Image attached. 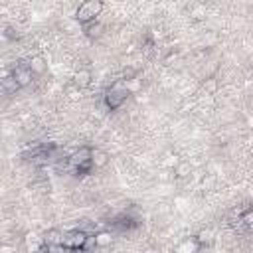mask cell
<instances>
[{
	"label": "cell",
	"instance_id": "20",
	"mask_svg": "<svg viewBox=\"0 0 253 253\" xmlns=\"http://www.w3.org/2000/svg\"><path fill=\"white\" fill-rule=\"evenodd\" d=\"M4 36H6L8 40H18V38H20V34H18L12 26H6V28H4Z\"/></svg>",
	"mask_w": 253,
	"mask_h": 253
},
{
	"label": "cell",
	"instance_id": "12",
	"mask_svg": "<svg viewBox=\"0 0 253 253\" xmlns=\"http://www.w3.org/2000/svg\"><path fill=\"white\" fill-rule=\"evenodd\" d=\"M194 239H196L198 247H200V249H204V247L211 245V241H213V233H211V229H202Z\"/></svg>",
	"mask_w": 253,
	"mask_h": 253
},
{
	"label": "cell",
	"instance_id": "5",
	"mask_svg": "<svg viewBox=\"0 0 253 253\" xmlns=\"http://www.w3.org/2000/svg\"><path fill=\"white\" fill-rule=\"evenodd\" d=\"M10 75L16 79V83L20 85V89H22V87H28V85L32 83V79H34V73L30 71L28 61H20V63L12 69V73H10Z\"/></svg>",
	"mask_w": 253,
	"mask_h": 253
},
{
	"label": "cell",
	"instance_id": "7",
	"mask_svg": "<svg viewBox=\"0 0 253 253\" xmlns=\"http://www.w3.org/2000/svg\"><path fill=\"white\" fill-rule=\"evenodd\" d=\"M71 83H75L81 91L83 89H87L91 83H93V73L89 71V69H85V67H81V69H77L75 73H73V77H71Z\"/></svg>",
	"mask_w": 253,
	"mask_h": 253
},
{
	"label": "cell",
	"instance_id": "4",
	"mask_svg": "<svg viewBox=\"0 0 253 253\" xmlns=\"http://www.w3.org/2000/svg\"><path fill=\"white\" fill-rule=\"evenodd\" d=\"M87 239H89V233H85L83 229L75 227V229L63 233V237H61V245H63L65 251H79V249H85Z\"/></svg>",
	"mask_w": 253,
	"mask_h": 253
},
{
	"label": "cell",
	"instance_id": "1",
	"mask_svg": "<svg viewBox=\"0 0 253 253\" xmlns=\"http://www.w3.org/2000/svg\"><path fill=\"white\" fill-rule=\"evenodd\" d=\"M130 95H132V93H130L126 81H125V79H117V81H113V83L105 89L103 101H105V107H107L109 111H117V109H121V107L126 103V99H128Z\"/></svg>",
	"mask_w": 253,
	"mask_h": 253
},
{
	"label": "cell",
	"instance_id": "8",
	"mask_svg": "<svg viewBox=\"0 0 253 253\" xmlns=\"http://www.w3.org/2000/svg\"><path fill=\"white\" fill-rule=\"evenodd\" d=\"M28 65H30V71L38 77H42L45 71H47V59L43 55H32L28 59Z\"/></svg>",
	"mask_w": 253,
	"mask_h": 253
},
{
	"label": "cell",
	"instance_id": "18",
	"mask_svg": "<svg viewBox=\"0 0 253 253\" xmlns=\"http://www.w3.org/2000/svg\"><path fill=\"white\" fill-rule=\"evenodd\" d=\"M136 75H138V69H136V67H125V69H123V75H121V79L128 81V79H134Z\"/></svg>",
	"mask_w": 253,
	"mask_h": 253
},
{
	"label": "cell",
	"instance_id": "6",
	"mask_svg": "<svg viewBox=\"0 0 253 253\" xmlns=\"http://www.w3.org/2000/svg\"><path fill=\"white\" fill-rule=\"evenodd\" d=\"M61 237H63V233L59 229H47L42 237L43 251H65L63 245H61Z\"/></svg>",
	"mask_w": 253,
	"mask_h": 253
},
{
	"label": "cell",
	"instance_id": "10",
	"mask_svg": "<svg viewBox=\"0 0 253 253\" xmlns=\"http://www.w3.org/2000/svg\"><path fill=\"white\" fill-rule=\"evenodd\" d=\"M91 164H93V168H105L109 164V154L101 148H93L91 150Z\"/></svg>",
	"mask_w": 253,
	"mask_h": 253
},
{
	"label": "cell",
	"instance_id": "2",
	"mask_svg": "<svg viewBox=\"0 0 253 253\" xmlns=\"http://www.w3.org/2000/svg\"><path fill=\"white\" fill-rule=\"evenodd\" d=\"M91 146H81L75 152L67 154V170H71L75 176H87L95 168L91 164Z\"/></svg>",
	"mask_w": 253,
	"mask_h": 253
},
{
	"label": "cell",
	"instance_id": "16",
	"mask_svg": "<svg viewBox=\"0 0 253 253\" xmlns=\"http://www.w3.org/2000/svg\"><path fill=\"white\" fill-rule=\"evenodd\" d=\"M65 95H67L71 101H77V99H81V89H79L75 83H67V85H65Z\"/></svg>",
	"mask_w": 253,
	"mask_h": 253
},
{
	"label": "cell",
	"instance_id": "11",
	"mask_svg": "<svg viewBox=\"0 0 253 253\" xmlns=\"http://www.w3.org/2000/svg\"><path fill=\"white\" fill-rule=\"evenodd\" d=\"M20 89V85L16 83V79L12 77V75H4V77H0V93H4V95H12V93H16Z\"/></svg>",
	"mask_w": 253,
	"mask_h": 253
},
{
	"label": "cell",
	"instance_id": "13",
	"mask_svg": "<svg viewBox=\"0 0 253 253\" xmlns=\"http://www.w3.org/2000/svg\"><path fill=\"white\" fill-rule=\"evenodd\" d=\"M83 30H85V36L87 38H91V40H95V38H99L101 34H103V26L95 20V22H89V24H85L83 26Z\"/></svg>",
	"mask_w": 253,
	"mask_h": 253
},
{
	"label": "cell",
	"instance_id": "19",
	"mask_svg": "<svg viewBox=\"0 0 253 253\" xmlns=\"http://www.w3.org/2000/svg\"><path fill=\"white\" fill-rule=\"evenodd\" d=\"M215 89H217V81H215V79H208V81L204 83V91H206V95L215 93Z\"/></svg>",
	"mask_w": 253,
	"mask_h": 253
},
{
	"label": "cell",
	"instance_id": "15",
	"mask_svg": "<svg viewBox=\"0 0 253 253\" xmlns=\"http://www.w3.org/2000/svg\"><path fill=\"white\" fill-rule=\"evenodd\" d=\"M190 172H192V164L190 162H178V164H174V174L178 178H186Z\"/></svg>",
	"mask_w": 253,
	"mask_h": 253
},
{
	"label": "cell",
	"instance_id": "17",
	"mask_svg": "<svg viewBox=\"0 0 253 253\" xmlns=\"http://www.w3.org/2000/svg\"><path fill=\"white\" fill-rule=\"evenodd\" d=\"M198 249H200V247H198V243H196L194 237H190V239H186L184 243L178 245V251H198Z\"/></svg>",
	"mask_w": 253,
	"mask_h": 253
},
{
	"label": "cell",
	"instance_id": "9",
	"mask_svg": "<svg viewBox=\"0 0 253 253\" xmlns=\"http://www.w3.org/2000/svg\"><path fill=\"white\" fill-rule=\"evenodd\" d=\"M91 237H93V243H95V247H99V249H103V247H109V245L113 243V233H111L109 229H101V231H95V233H91Z\"/></svg>",
	"mask_w": 253,
	"mask_h": 253
},
{
	"label": "cell",
	"instance_id": "14",
	"mask_svg": "<svg viewBox=\"0 0 253 253\" xmlns=\"http://www.w3.org/2000/svg\"><path fill=\"white\" fill-rule=\"evenodd\" d=\"M26 249H34V251H43V241H42V237H38V235H28L26 237Z\"/></svg>",
	"mask_w": 253,
	"mask_h": 253
},
{
	"label": "cell",
	"instance_id": "3",
	"mask_svg": "<svg viewBox=\"0 0 253 253\" xmlns=\"http://www.w3.org/2000/svg\"><path fill=\"white\" fill-rule=\"evenodd\" d=\"M103 8H105L103 0H83V2L77 6V10H75V20H77L81 26H85V24H89V22H95V20L101 16Z\"/></svg>",
	"mask_w": 253,
	"mask_h": 253
}]
</instances>
